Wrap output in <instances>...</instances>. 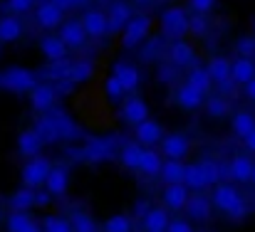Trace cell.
Segmentation results:
<instances>
[{
	"label": "cell",
	"instance_id": "cell-11",
	"mask_svg": "<svg viewBox=\"0 0 255 232\" xmlns=\"http://www.w3.org/2000/svg\"><path fill=\"white\" fill-rule=\"evenodd\" d=\"M164 129H161V124L159 121H154V119H146L144 124H139V126H134V139L144 146V149H151V146H161V141H164Z\"/></svg>",
	"mask_w": 255,
	"mask_h": 232
},
{
	"label": "cell",
	"instance_id": "cell-44",
	"mask_svg": "<svg viewBox=\"0 0 255 232\" xmlns=\"http://www.w3.org/2000/svg\"><path fill=\"white\" fill-rule=\"evenodd\" d=\"M5 7L10 15H25L32 7H37V0H5Z\"/></svg>",
	"mask_w": 255,
	"mask_h": 232
},
{
	"label": "cell",
	"instance_id": "cell-8",
	"mask_svg": "<svg viewBox=\"0 0 255 232\" xmlns=\"http://www.w3.org/2000/svg\"><path fill=\"white\" fill-rule=\"evenodd\" d=\"M75 155H80V160H89V163L112 160L114 158V141L112 139H94L87 146H82L80 151H75Z\"/></svg>",
	"mask_w": 255,
	"mask_h": 232
},
{
	"label": "cell",
	"instance_id": "cell-16",
	"mask_svg": "<svg viewBox=\"0 0 255 232\" xmlns=\"http://www.w3.org/2000/svg\"><path fill=\"white\" fill-rule=\"evenodd\" d=\"M80 20H82V25H85L89 37H104L109 32V17H107L104 10H97V7L85 10V15Z\"/></svg>",
	"mask_w": 255,
	"mask_h": 232
},
{
	"label": "cell",
	"instance_id": "cell-47",
	"mask_svg": "<svg viewBox=\"0 0 255 232\" xmlns=\"http://www.w3.org/2000/svg\"><path fill=\"white\" fill-rule=\"evenodd\" d=\"M188 7H191L193 12H203V15H208V12L216 7V0H188Z\"/></svg>",
	"mask_w": 255,
	"mask_h": 232
},
{
	"label": "cell",
	"instance_id": "cell-50",
	"mask_svg": "<svg viewBox=\"0 0 255 232\" xmlns=\"http://www.w3.org/2000/svg\"><path fill=\"white\" fill-rule=\"evenodd\" d=\"M50 203H52V195H50V190H47V188L35 190V208H47Z\"/></svg>",
	"mask_w": 255,
	"mask_h": 232
},
{
	"label": "cell",
	"instance_id": "cell-39",
	"mask_svg": "<svg viewBox=\"0 0 255 232\" xmlns=\"http://www.w3.org/2000/svg\"><path fill=\"white\" fill-rule=\"evenodd\" d=\"M42 230L45 232H75V228H72V220H70V218L47 215V218L42 220Z\"/></svg>",
	"mask_w": 255,
	"mask_h": 232
},
{
	"label": "cell",
	"instance_id": "cell-36",
	"mask_svg": "<svg viewBox=\"0 0 255 232\" xmlns=\"http://www.w3.org/2000/svg\"><path fill=\"white\" fill-rule=\"evenodd\" d=\"M131 230H134V223L124 213H117V215L107 218L104 225H102V232H131Z\"/></svg>",
	"mask_w": 255,
	"mask_h": 232
},
{
	"label": "cell",
	"instance_id": "cell-45",
	"mask_svg": "<svg viewBox=\"0 0 255 232\" xmlns=\"http://www.w3.org/2000/svg\"><path fill=\"white\" fill-rule=\"evenodd\" d=\"M236 52H238V57H255V37L253 35H243V37H238V42H236Z\"/></svg>",
	"mask_w": 255,
	"mask_h": 232
},
{
	"label": "cell",
	"instance_id": "cell-48",
	"mask_svg": "<svg viewBox=\"0 0 255 232\" xmlns=\"http://www.w3.org/2000/svg\"><path fill=\"white\" fill-rule=\"evenodd\" d=\"M166 232H196V230H193V225H191L188 218H176V220H171Z\"/></svg>",
	"mask_w": 255,
	"mask_h": 232
},
{
	"label": "cell",
	"instance_id": "cell-2",
	"mask_svg": "<svg viewBox=\"0 0 255 232\" xmlns=\"http://www.w3.org/2000/svg\"><path fill=\"white\" fill-rule=\"evenodd\" d=\"M52 168H55V163L47 155L40 154V155H35V158H27L25 165H22V170H20V180H22L25 188L40 190V188H45Z\"/></svg>",
	"mask_w": 255,
	"mask_h": 232
},
{
	"label": "cell",
	"instance_id": "cell-52",
	"mask_svg": "<svg viewBox=\"0 0 255 232\" xmlns=\"http://www.w3.org/2000/svg\"><path fill=\"white\" fill-rule=\"evenodd\" d=\"M134 210H136V215H139V218H141V220H144V215H146V213H149V210H151V203H149V200H139V203H136V208H134Z\"/></svg>",
	"mask_w": 255,
	"mask_h": 232
},
{
	"label": "cell",
	"instance_id": "cell-37",
	"mask_svg": "<svg viewBox=\"0 0 255 232\" xmlns=\"http://www.w3.org/2000/svg\"><path fill=\"white\" fill-rule=\"evenodd\" d=\"M92 75H94V65H92L89 60H80V62H72L67 79H70L72 84H80V81L92 79Z\"/></svg>",
	"mask_w": 255,
	"mask_h": 232
},
{
	"label": "cell",
	"instance_id": "cell-43",
	"mask_svg": "<svg viewBox=\"0 0 255 232\" xmlns=\"http://www.w3.org/2000/svg\"><path fill=\"white\" fill-rule=\"evenodd\" d=\"M208 30H211V20H208V15H203V12H193V15H191V35L203 37V35H208Z\"/></svg>",
	"mask_w": 255,
	"mask_h": 232
},
{
	"label": "cell",
	"instance_id": "cell-31",
	"mask_svg": "<svg viewBox=\"0 0 255 232\" xmlns=\"http://www.w3.org/2000/svg\"><path fill=\"white\" fill-rule=\"evenodd\" d=\"M231 129L238 139H246L255 131V116L251 111H236L233 119H231Z\"/></svg>",
	"mask_w": 255,
	"mask_h": 232
},
{
	"label": "cell",
	"instance_id": "cell-22",
	"mask_svg": "<svg viewBox=\"0 0 255 232\" xmlns=\"http://www.w3.org/2000/svg\"><path fill=\"white\" fill-rule=\"evenodd\" d=\"M42 146H45V141L40 139V134H37L35 129L20 131V136H17V154L22 155V158H35V155H40Z\"/></svg>",
	"mask_w": 255,
	"mask_h": 232
},
{
	"label": "cell",
	"instance_id": "cell-32",
	"mask_svg": "<svg viewBox=\"0 0 255 232\" xmlns=\"http://www.w3.org/2000/svg\"><path fill=\"white\" fill-rule=\"evenodd\" d=\"M161 168H164V154H161V151H154V149H146L139 170H141L144 175L154 178V175H161Z\"/></svg>",
	"mask_w": 255,
	"mask_h": 232
},
{
	"label": "cell",
	"instance_id": "cell-12",
	"mask_svg": "<svg viewBox=\"0 0 255 232\" xmlns=\"http://www.w3.org/2000/svg\"><path fill=\"white\" fill-rule=\"evenodd\" d=\"M107 17H109V32H124V27L131 22L134 12L127 0H114L107 10Z\"/></svg>",
	"mask_w": 255,
	"mask_h": 232
},
{
	"label": "cell",
	"instance_id": "cell-20",
	"mask_svg": "<svg viewBox=\"0 0 255 232\" xmlns=\"http://www.w3.org/2000/svg\"><path fill=\"white\" fill-rule=\"evenodd\" d=\"M169 60H171V65H176L178 70H183V67H196V50L191 47V42L176 40V42H171Z\"/></svg>",
	"mask_w": 255,
	"mask_h": 232
},
{
	"label": "cell",
	"instance_id": "cell-30",
	"mask_svg": "<svg viewBox=\"0 0 255 232\" xmlns=\"http://www.w3.org/2000/svg\"><path fill=\"white\" fill-rule=\"evenodd\" d=\"M198 165H201V170H203V178H206L208 188H216L218 183H223L226 168H223L218 160H213V158H201Z\"/></svg>",
	"mask_w": 255,
	"mask_h": 232
},
{
	"label": "cell",
	"instance_id": "cell-21",
	"mask_svg": "<svg viewBox=\"0 0 255 232\" xmlns=\"http://www.w3.org/2000/svg\"><path fill=\"white\" fill-rule=\"evenodd\" d=\"M253 168H255V163L251 160V155L236 154L231 158V163H228V175L236 183H251L253 180Z\"/></svg>",
	"mask_w": 255,
	"mask_h": 232
},
{
	"label": "cell",
	"instance_id": "cell-57",
	"mask_svg": "<svg viewBox=\"0 0 255 232\" xmlns=\"http://www.w3.org/2000/svg\"><path fill=\"white\" fill-rule=\"evenodd\" d=\"M0 223H2V208H0Z\"/></svg>",
	"mask_w": 255,
	"mask_h": 232
},
{
	"label": "cell",
	"instance_id": "cell-42",
	"mask_svg": "<svg viewBox=\"0 0 255 232\" xmlns=\"http://www.w3.org/2000/svg\"><path fill=\"white\" fill-rule=\"evenodd\" d=\"M70 220H72L75 232H97V223H94L92 215H87V213H72Z\"/></svg>",
	"mask_w": 255,
	"mask_h": 232
},
{
	"label": "cell",
	"instance_id": "cell-46",
	"mask_svg": "<svg viewBox=\"0 0 255 232\" xmlns=\"http://www.w3.org/2000/svg\"><path fill=\"white\" fill-rule=\"evenodd\" d=\"M176 75H178V67H176V65H161L159 72H156L159 81H164V84H173V81H176Z\"/></svg>",
	"mask_w": 255,
	"mask_h": 232
},
{
	"label": "cell",
	"instance_id": "cell-54",
	"mask_svg": "<svg viewBox=\"0 0 255 232\" xmlns=\"http://www.w3.org/2000/svg\"><path fill=\"white\" fill-rule=\"evenodd\" d=\"M243 144H246V149H248L251 154H255V131L251 134V136H246V139H243Z\"/></svg>",
	"mask_w": 255,
	"mask_h": 232
},
{
	"label": "cell",
	"instance_id": "cell-25",
	"mask_svg": "<svg viewBox=\"0 0 255 232\" xmlns=\"http://www.w3.org/2000/svg\"><path fill=\"white\" fill-rule=\"evenodd\" d=\"M22 37V22L17 15H2L0 17V45L17 42Z\"/></svg>",
	"mask_w": 255,
	"mask_h": 232
},
{
	"label": "cell",
	"instance_id": "cell-41",
	"mask_svg": "<svg viewBox=\"0 0 255 232\" xmlns=\"http://www.w3.org/2000/svg\"><path fill=\"white\" fill-rule=\"evenodd\" d=\"M30 223H32L30 213H10V215L5 218V228H7V232H22Z\"/></svg>",
	"mask_w": 255,
	"mask_h": 232
},
{
	"label": "cell",
	"instance_id": "cell-26",
	"mask_svg": "<svg viewBox=\"0 0 255 232\" xmlns=\"http://www.w3.org/2000/svg\"><path fill=\"white\" fill-rule=\"evenodd\" d=\"M141 225H144L146 232H166L171 225L169 210H166V208H151V210L144 215Z\"/></svg>",
	"mask_w": 255,
	"mask_h": 232
},
{
	"label": "cell",
	"instance_id": "cell-38",
	"mask_svg": "<svg viewBox=\"0 0 255 232\" xmlns=\"http://www.w3.org/2000/svg\"><path fill=\"white\" fill-rule=\"evenodd\" d=\"M124 94H127V89H124V84L119 81L117 75H109V77L104 79V96L109 99V101H122L124 99Z\"/></svg>",
	"mask_w": 255,
	"mask_h": 232
},
{
	"label": "cell",
	"instance_id": "cell-10",
	"mask_svg": "<svg viewBox=\"0 0 255 232\" xmlns=\"http://www.w3.org/2000/svg\"><path fill=\"white\" fill-rule=\"evenodd\" d=\"M161 154L171 160H183L191 154V139L186 134H166L161 141Z\"/></svg>",
	"mask_w": 255,
	"mask_h": 232
},
{
	"label": "cell",
	"instance_id": "cell-4",
	"mask_svg": "<svg viewBox=\"0 0 255 232\" xmlns=\"http://www.w3.org/2000/svg\"><path fill=\"white\" fill-rule=\"evenodd\" d=\"M149 30H151V17L144 15V12L134 15L131 22H129V25L124 27V32H122V47H124V50H136L139 45L146 42Z\"/></svg>",
	"mask_w": 255,
	"mask_h": 232
},
{
	"label": "cell",
	"instance_id": "cell-56",
	"mask_svg": "<svg viewBox=\"0 0 255 232\" xmlns=\"http://www.w3.org/2000/svg\"><path fill=\"white\" fill-rule=\"evenodd\" d=\"M251 183H253V185H255V168H253V180H251Z\"/></svg>",
	"mask_w": 255,
	"mask_h": 232
},
{
	"label": "cell",
	"instance_id": "cell-27",
	"mask_svg": "<svg viewBox=\"0 0 255 232\" xmlns=\"http://www.w3.org/2000/svg\"><path fill=\"white\" fill-rule=\"evenodd\" d=\"M231 79H233V84L246 86L251 79H255V62L251 60V57H238V60H233Z\"/></svg>",
	"mask_w": 255,
	"mask_h": 232
},
{
	"label": "cell",
	"instance_id": "cell-17",
	"mask_svg": "<svg viewBox=\"0 0 255 232\" xmlns=\"http://www.w3.org/2000/svg\"><path fill=\"white\" fill-rule=\"evenodd\" d=\"M206 94L201 91V89H196V86H191L188 81H183L181 86H178V91H176V104L181 106V109H186V111H196V109H201L203 104H206Z\"/></svg>",
	"mask_w": 255,
	"mask_h": 232
},
{
	"label": "cell",
	"instance_id": "cell-40",
	"mask_svg": "<svg viewBox=\"0 0 255 232\" xmlns=\"http://www.w3.org/2000/svg\"><path fill=\"white\" fill-rule=\"evenodd\" d=\"M203 106H206V114H208L211 119H223V116H228V101H226L223 96H208Z\"/></svg>",
	"mask_w": 255,
	"mask_h": 232
},
{
	"label": "cell",
	"instance_id": "cell-49",
	"mask_svg": "<svg viewBox=\"0 0 255 232\" xmlns=\"http://www.w3.org/2000/svg\"><path fill=\"white\" fill-rule=\"evenodd\" d=\"M161 42H164V40H159V37H156V40H146V42H144V45H146V50H144V60H149V62H151V60L159 55Z\"/></svg>",
	"mask_w": 255,
	"mask_h": 232
},
{
	"label": "cell",
	"instance_id": "cell-13",
	"mask_svg": "<svg viewBox=\"0 0 255 232\" xmlns=\"http://www.w3.org/2000/svg\"><path fill=\"white\" fill-rule=\"evenodd\" d=\"M40 52H42V57L52 65V62H65L70 47L62 42L60 35H45V37H40Z\"/></svg>",
	"mask_w": 255,
	"mask_h": 232
},
{
	"label": "cell",
	"instance_id": "cell-34",
	"mask_svg": "<svg viewBox=\"0 0 255 232\" xmlns=\"http://www.w3.org/2000/svg\"><path fill=\"white\" fill-rule=\"evenodd\" d=\"M186 81L191 84V86H196V89H201L206 96H208V91H211V86L216 84L213 77L208 75V70L206 67H201V65H196V67H191V72H188V77Z\"/></svg>",
	"mask_w": 255,
	"mask_h": 232
},
{
	"label": "cell",
	"instance_id": "cell-53",
	"mask_svg": "<svg viewBox=\"0 0 255 232\" xmlns=\"http://www.w3.org/2000/svg\"><path fill=\"white\" fill-rule=\"evenodd\" d=\"M243 89H246V96H248L251 101H255V79H251V81H248Z\"/></svg>",
	"mask_w": 255,
	"mask_h": 232
},
{
	"label": "cell",
	"instance_id": "cell-14",
	"mask_svg": "<svg viewBox=\"0 0 255 232\" xmlns=\"http://www.w3.org/2000/svg\"><path fill=\"white\" fill-rule=\"evenodd\" d=\"M186 215L193 223H208L211 215H213V200L206 198L203 193H193L188 205H186Z\"/></svg>",
	"mask_w": 255,
	"mask_h": 232
},
{
	"label": "cell",
	"instance_id": "cell-28",
	"mask_svg": "<svg viewBox=\"0 0 255 232\" xmlns=\"http://www.w3.org/2000/svg\"><path fill=\"white\" fill-rule=\"evenodd\" d=\"M144 151H146V149H144L139 141L122 146V151H119V160H122V165H124V168H129V170H139L141 158H144Z\"/></svg>",
	"mask_w": 255,
	"mask_h": 232
},
{
	"label": "cell",
	"instance_id": "cell-18",
	"mask_svg": "<svg viewBox=\"0 0 255 232\" xmlns=\"http://www.w3.org/2000/svg\"><path fill=\"white\" fill-rule=\"evenodd\" d=\"M161 200H164V208L166 210H186L188 200H191V188L178 183V185H166L164 193H161Z\"/></svg>",
	"mask_w": 255,
	"mask_h": 232
},
{
	"label": "cell",
	"instance_id": "cell-9",
	"mask_svg": "<svg viewBox=\"0 0 255 232\" xmlns=\"http://www.w3.org/2000/svg\"><path fill=\"white\" fill-rule=\"evenodd\" d=\"M55 101H57V89H55L50 81H40V84L30 91V106H32L35 111H40V114L52 111Z\"/></svg>",
	"mask_w": 255,
	"mask_h": 232
},
{
	"label": "cell",
	"instance_id": "cell-33",
	"mask_svg": "<svg viewBox=\"0 0 255 232\" xmlns=\"http://www.w3.org/2000/svg\"><path fill=\"white\" fill-rule=\"evenodd\" d=\"M10 208L12 213H27L30 208H35V190L32 188H17L12 195H10Z\"/></svg>",
	"mask_w": 255,
	"mask_h": 232
},
{
	"label": "cell",
	"instance_id": "cell-19",
	"mask_svg": "<svg viewBox=\"0 0 255 232\" xmlns=\"http://www.w3.org/2000/svg\"><path fill=\"white\" fill-rule=\"evenodd\" d=\"M60 37H62V42H65L70 50H80L87 42L89 35H87L82 20H67V22L60 27Z\"/></svg>",
	"mask_w": 255,
	"mask_h": 232
},
{
	"label": "cell",
	"instance_id": "cell-1",
	"mask_svg": "<svg viewBox=\"0 0 255 232\" xmlns=\"http://www.w3.org/2000/svg\"><path fill=\"white\" fill-rule=\"evenodd\" d=\"M211 200H213V208L221 210L223 215H228L231 220H243L248 215V203L236 185L218 183L211 193Z\"/></svg>",
	"mask_w": 255,
	"mask_h": 232
},
{
	"label": "cell",
	"instance_id": "cell-5",
	"mask_svg": "<svg viewBox=\"0 0 255 232\" xmlns=\"http://www.w3.org/2000/svg\"><path fill=\"white\" fill-rule=\"evenodd\" d=\"M0 84L5 86V89H10V91H17V94H30L40 81L35 77V72L32 70H25V67H10V70H5L2 72V77H0Z\"/></svg>",
	"mask_w": 255,
	"mask_h": 232
},
{
	"label": "cell",
	"instance_id": "cell-55",
	"mask_svg": "<svg viewBox=\"0 0 255 232\" xmlns=\"http://www.w3.org/2000/svg\"><path fill=\"white\" fill-rule=\"evenodd\" d=\"M134 2H139V5H144V2H151V0H134Z\"/></svg>",
	"mask_w": 255,
	"mask_h": 232
},
{
	"label": "cell",
	"instance_id": "cell-7",
	"mask_svg": "<svg viewBox=\"0 0 255 232\" xmlns=\"http://www.w3.org/2000/svg\"><path fill=\"white\" fill-rule=\"evenodd\" d=\"M119 119L124 124H129V126H139V124H144L149 119V104L141 96L134 94V96L124 99V104L119 109Z\"/></svg>",
	"mask_w": 255,
	"mask_h": 232
},
{
	"label": "cell",
	"instance_id": "cell-6",
	"mask_svg": "<svg viewBox=\"0 0 255 232\" xmlns=\"http://www.w3.org/2000/svg\"><path fill=\"white\" fill-rule=\"evenodd\" d=\"M35 22L42 30H60L65 25V10L55 5L52 0H45L35 7Z\"/></svg>",
	"mask_w": 255,
	"mask_h": 232
},
{
	"label": "cell",
	"instance_id": "cell-35",
	"mask_svg": "<svg viewBox=\"0 0 255 232\" xmlns=\"http://www.w3.org/2000/svg\"><path fill=\"white\" fill-rule=\"evenodd\" d=\"M183 185H188L193 193H201V190H206V188H208V183H206V178H203V170H201L198 160L186 165V178H183Z\"/></svg>",
	"mask_w": 255,
	"mask_h": 232
},
{
	"label": "cell",
	"instance_id": "cell-51",
	"mask_svg": "<svg viewBox=\"0 0 255 232\" xmlns=\"http://www.w3.org/2000/svg\"><path fill=\"white\" fill-rule=\"evenodd\" d=\"M55 5H60L62 10H75V7H85L87 2H92V0H52Z\"/></svg>",
	"mask_w": 255,
	"mask_h": 232
},
{
	"label": "cell",
	"instance_id": "cell-23",
	"mask_svg": "<svg viewBox=\"0 0 255 232\" xmlns=\"http://www.w3.org/2000/svg\"><path fill=\"white\" fill-rule=\"evenodd\" d=\"M112 75L119 77V81H122L124 89H127V94H129V91H136L139 84H141V72H139V67H134V65H129V62H117Z\"/></svg>",
	"mask_w": 255,
	"mask_h": 232
},
{
	"label": "cell",
	"instance_id": "cell-29",
	"mask_svg": "<svg viewBox=\"0 0 255 232\" xmlns=\"http://www.w3.org/2000/svg\"><path fill=\"white\" fill-rule=\"evenodd\" d=\"M159 178H161L166 185H178V183H183V178H186V163H183V160H171V158H166Z\"/></svg>",
	"mask_w": 255,
	"mask_h": 232
},
{
	"label": "cell",
	"instance_id": "cell-24",
	"mask_svg": "<svg viewBox=\"0 0 255 232\" xmlns=\"http://www.w3.org/2000/svg\"><path fill=\"white\" fill-rule=\"evenodd\" d=\"M45 188L50 190L52 198L65 195L67 188H70V170H67V165H55L52 173H50V178H47V183H45Z\"/></svg>",
	"mask_w": 255,
	"mask_h": 232
},
{
	"label": "cell",
	"instance_id": "cell-3",
	"mask_svg": "<svg viewBox=\"0 0 255 232\" xmlns=\"http://www.w3.org/2000/svg\"><path fill=\"white\" fill-rule=\"evenodd\" d=\"M161 35L166 37V40H183L188 32H191V15L183 10V7H178V5H173V7H166L164 12H161Z\"/></svg>",
	"mask_w": 255,
	"mask_h": 232
},
{
	"label": "cell",
	"instance_id": "cell-15",
	"mask_svg": "<svg viewBox=\"0 0 255 232\" xmlns=\"http://www.w3.org/2000/svg\"><path fill=\"white\" fill-rule=\"evenodd\" d=\"M206 70H208V75L213 77V81H216V84H221L223 89H228V86L233 84V79H231L233 62H231L228 57H223V55L211 57V60H208V65H206Z\"/></svg>",
	"mask_w": 255,
	"mask_h": 232
}]
</instances>
